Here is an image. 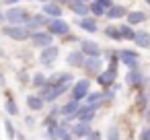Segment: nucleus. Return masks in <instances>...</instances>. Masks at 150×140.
<instances>
[{
	"label": "nucleus",
	"mask_w": 150,
	"mask_h": 140,
	"mask_svg": "<svg viewBox=\"0 0 150 140\" xmlns=\"http://www.w3.org/2000/svg\"><path fill=\"white\" fill-rule=\"evenodd\" d=\"M45 85H47V76H45L43 72H35V74L31 76V87L41 89V87H45Z\"/></svg>",
	"instance_id": "obj_29"
},
{
	"label": "nucleus",
	"mask_w": 150,
	"mask_h": 140,
	"mask_svg": "<svg viewBox=\"0 0 150 140\" xmlns=\"http://www.w3.org/2000/svg\"><path fill=\"white\" fill-rule=\"evenodd\" d=\"M50 17L45 15V13H35L31 19H29V23L25 25L29 31H39V29H47V25H50Z\"/></svg>",
	"instance_id": "obj_10"
},
{
	"label": "nucleus",
	"mask_w": 150,
	"mask_h": 140,
	"mask_svg": "<svg viewBox=\"0 0 150 140\" xmlns=\"http://www.w3.org/2000/svg\"><path fill=\"white\" fill-rule=\"evenodd\" d=\"M115 101V89H105L103 91V105H109Z\"/></svg>",
	"instance_id": "obj_32"
},
{
	"label": "nucleus",
	"mask_w": 150,
	"mask_h": 140,
	"mask_svg": "<svg viewBox=\"0 0 150 140\" xmlns=\"http://www.w3.org/2000/svg\"><path fill=\"white\" fill-rule=\"evenodd\" d=\"M80 105H82V103H80V101H74V99L66 101V103L62 105V117H74Z\"/></svg>",
	"instance_id": "obj_20"
},
{
	"label": "nucleus",
	"mask_w": 150,
	"mask_h": 140,
	"mask_svg": "<svg viewBox=\"0 0 150 140\" xmlns=\"http://www.w3.org/2000/svg\"><path fill=\"white\" fill-rule=\"evenodd\" d=\"M84 140H103V136H101V132H99V130H93Z\"/></svg>",
	"instance_id": "obj_36"
},
{
	"label": "nucleus",
	"mask_w": 150,
	"mask_h": 140,
	"mask_svg": "<svg viewBox=\"0 0 150 140\" xmlns=\"http://www.w3.org/2000/svg\"><path fill=\"white\" fill-rule=\"evenodd\" d=\"M31 33L33 31H29L25 25H2V35H6L8 39H13V41H19V43H23V41H29L31 39Z\"/></svg>",
	"instance_id": "obj_1"
},
{
	"label": "nucleus",
	"mask_w": 150,
	"mask_h": 140,
	"mask_svg": "<svg viewBox=\"0 0 150 140\" xmlns=\"http://www.w3.org/2000/svg\"><path fill=\"white\" fill-rule=\"evenodd\" d=\"M117 54H119V62L123 66H127L129 70L140 68V54L138 52H134V50H117Z\"/></svg>",
	"instance_id": "obj_5"
},
{
	"label": "nucleus",
	"mask_w": 150,
	"mask_h": 140,
	"mask_svg": "<svg viewBox=\"0 0 150 140\" xmlns=\"http://www.w3.org/2000/svg\"><path fill=\"white\" fill-rule=\"evenodd\" d=\"M4 132H6V138H11V140L17 138V130H15V126H13L11 119H4Z\"/></svg>",
	"instance_id": "obj_31"
},
{
	"label": "nucleus",
	"mask_w": 150,
	"mask_h": 140,
	"mask_svg": "<svg viewBox=\"0 0 150 140\" xmlns=\"http://www.w3.org/2000/svg\"><path fill=\"white\" fill-rule=\"evenodd\" d=\"M91 132H93V126H91L88 122H74V124H72V134H74V138H86Z\"/></svg>",
	"instance_id": "obj_18"
},
{
	"label": "nucleus",
	"mask_w": 150,
	"mask_h": 140,
	"mask_svg": "<svg viewBox=\"0 0 150 140\" xmlns=\"http://www.w3.org/2000/svg\"><path fill=\"white\" fill-rule=\"evenodd\" d=\"M27 107H29L31 111H41V109L45 107V99H43L41 95H29V97H27Z\"/></svg>",
	"instance_id": "obj_21"
},
{
	"label": "nucleus",
	"mask_w": 150,
	"mask_h": 140,
	"mask_svg": "<svg viewBox=\"0 0 150 140\" xmlns=\"http://www.w3.org/2000/svg\"><path fill=\"white\" fill-rule=\"evenodd\" d=\"M84 101H86L88 105H93V107H97V109H99V107L103 105V91H97V93H95V91H91V93H88V97H86Z\"/></svg>",
	"instance_id": "obj_26"
},
{
	"label": "nucleus",
	"mask_w": 150,
	"mask_h": 140,
	"mask_svg": "<svg viewBox=\"0 0 150 140\" xmlns=\"http://www.w3.org/2000/svg\"><path fill=\"white\" fill-rule=\"evenodd\" d=\"M82 70H84L88 76H95V78H97V76L105 70V64H103V60H101V58H86V60H84Z\"/></svg>",
	"instance_id": "obj_11"
},
{
	"label": "nucleus",
	"mask_w": 150,
	"mask_h": 140,
	"mask_svg": "<svg viewBox=\"0 0 150 140\" xmlns=\"http://www.w3.org/2000/svg\"><path fill=\"white\" fill-rule=\"evenodd\" d=\"M119 31H121V37L125 39V41H134L136 39V29H134V25H129V23H123V25H119Z\"/></svg>",
	"instance_id": "obj_25"
},
{
	"label": "nucleus",
	"mask_w": 150,
	"mask_h": 140,
	"mask_svg": "<svg viewBox=\"0 0 150 140\" xmlns=\"http://www.w3.org/2000/svg\"><path fill=\"white\" fill-rule=\"evenodd\" d=\"M107 140H121V132H119L117 126H111L107 130Z\"/></svg>",
	"instance_id": "obj_33"
},
{
	"label": "nucleus",
	"mask_w": 150,
	"mask_h": 140,
	"mask_svg": "<svg viewBox=\"0 0 150 140\" xmlns=\"http://www.w3.org/2000/svg\"><path fill=\"white\" fill-rule=\"evenodd\" d=\"M127 13H129V11H127V9H125L123 4H117V2H115V4H113L111 9H107V19H111V21H117V19H125V17H127Z\"/></svg>",
	"instance_id": "obj_19"
},
{
	"label": "nucleus",
	"mask_w": 150,
	"mask_h": 140,
	"mask_svg": "<svg viewBox=\"0 0 150 140\" xmlns=\"http://www.w3.org/2000/svg\"><path fill=\"white\" fill-rule=\"evenodd\" d=\"M31 17L33 15L27 9H23V6H11L6 11V23L8 25H27Z\"/></svg>",
	"instance_id": "obj_2"
},
{
	"label": "nucleus",
	"mask_w": 150,
	"mask_h": 140,
	"mask_svg": "<svg viewBox=\"0 0 150 140\" xmlns=\"http://www.w3.org/2000/svg\"><path fill=\"white\" fill-rule=\"evenodd\" d=\"M95 115H97V107H93V105H88V103H82V105L78 107L74 119H76V122H88V124H93Z\"/></svg>",
	"instance_id": "obj_12"
},
{
	"label": "nucleus",
	"mask_w": 150,
	"mask_h": 140,
	"mask_svg": "<svg viewBox=\"0 0 150 140\" xmlns=\"http://www.w3.org/2000/svg\"><path fill=\"white\" fill-rule=\"evenodd\" d=\"M47 80H50L52 85H70V82H74V74L68 72V70H58V72L50 74Z\"/></svg>",
	"instance_id": "obj_15"
},
{
	"label": "nucleus",
	"mask_w": 150,
	"mask_h": 140,
	"mask_svg": "<svg viewBox=\"0 0 150 140\" xmlns=\"http://www.w3.org/2000/svg\"><path fill=\"white\" fill-rule=\"evenodd\" d=\"M97 2H99V4H103L105 9H111V6L115 4V0H97Z\"/></svg>",
	"instance_id": "obj_37"
},
{
	"label": "nucleus",
	"mask_w": 150,
	"mask_h": 140,
	"mask_svg": "<svg viewBox=\"0 0 150 140\" xmlns=\"http://www.w3.org/2000/svg\"><path fill=\"white\" fill-rule=\"evenodd\" d=\"M144 119L150 124V105H148V107H146V111H144Z\"/></svg>",
	"instance_id": "obj_39"
},
{
	"label": "nucleus",
	"mask_w": 150,
	"mask_h": 140,
	"mask_svg": "<svg viewBox=\"0 0 150 140\" xmlns=\"http://www.w3.org/2000/svg\"><path fill=\"white\" fill-rule=\"evenodd\" d=\"M146 19H148V17H146L144 11H129L127 17H125V21H127L129 25H134V27H136V25H142Z\"/></svg>",
	"instance_id": "obj_22"
},
{
	"label": "nucleus",
	"mask_w": 150,
	"mask_h": 140,
	"mask_svg": "<svg viewBox=\"0 0 150 140\" xmlns=\"http://www.w3.org/2000/svg\"><path fill=\"white\" fill-rule=\"evenodd\" d=\"M84 60H86V56H84L80 50H74V52H70V54L66 56V64H68L70 68H82V66H84Z\"/></svg>",
	"instance_id": "obj_17"
},
{
	"label": "nucleus",
	"mask_w": 150,
	"mask_h": 140,
	"mask_svg": "<svg viewBox=\"0 0 150 140\" xmlns=\"http://www.w3.org/2000/svg\"><path fill=\"white\" fill-rule=\"evenodd\" d=\"M60 58V48L58 45H47V48H43L41 52H39V62L43 64V66H52L56 60Z\"/></svg>",
	"instance_id": "obj_8"
},
{
	"label": "nucleus",
	"mask_w": 150,
	"mask_h": 140,
	"mask_svg": "<svg viewBox=\"0 0 150 140\" xmlns=\"http://www.w3.org/2000/svg\"><path fill=\"white\" fill-rule=\"evenodd\" d=\"M0 23H6V13L0 11Z\"/></svg>",
	"instance_id": "obj_40"
},
{
	"label": "nucleus",
	"mask_w": 150,
	"mask_h": 140,
	"mask_svg": "<svg viewBox=\"0 0 150 140\" xmlns=\"http://www.w3.org/2000/svg\"><path fill=\"white\" fill-rule=\"evenodd\" d=\"M125 85H127L129 89H144V85H146V76H144V72H142L140 68H136V70H127Z\"/></svg>",
	"instance_id": "obj_9"
},
{
	"label": "nucleus",
	"mask_w": 150,
	"mask_h": 140,
	"mask_svg": "<svg viewBox=\"0 0 150 140\" xmlns=\"http://www.w3.org/2000/svg\"><path fill=\"white\" fill-rule=\"evenodd\" d=\"M76 25L80 27V31H86V33H97L99 31V23H97V17L88 15V17H80L76 21Z\"/></svg>",
	"instance_id": "obj_14"
},
{
	"label": "nucleus",
	"mask_w": 150,
	"mask_h": 140,
	"mask_svg": "<svg viewBox=\"0 0 150 140\" xmlns=\"http://www.w3.org/2000/svg\"><path fill=\"white\" fill-rule=\"evenodd\" d=\"M144 2H146V4H148V6H150V0H144Z\"/></svg>",
	"instance_id": "obj_41"
},
{
	"label": "nucleus",
	"mask_w": 150,
	"mask_h": 140,
	"mask_svg": "<svg viewBox=\"0 0 150 140\" xmlns=\"http://www.w3.org/2000/svg\"><path fill=\"white\" fill-rule=\"evenodd\" d=\"M138 140H150V128H142L138 134Z\"/></svg>",
	"instance_id": "obj_35"
},
{
	"label": "nucleus",
	"mask_w": 150,
	"mask_h": 140,
	"mask_svg": "<svg viewBox=\"0 0 150 140\" xmlns=\"http://www.w3.org/2000/svg\"><path fill=\"white\" fill-rule=\"evenodd\" d=\"M47 31L54 35V37H66V35H70V25H68V21H64V19H52L50 21V25H47Z\"/></svg>",
	"instance_id": "obj_6"
},
{
	"label": "nucleus",
	"mask_w": 150,
	"mask_h": 140,
	"mask_svg": "<svg viewBox=\"0 0 150 140\" xmlns=\"http://www.w3.org/2000/svg\"><path fill=\"white\" fill-rule=\"evenodd\" d=\"M58 140H74V134H72V126H64V124H58Z\"/></svg>",
	"instance_id": "obj_27"
},
{
	"label": "nucleus",
	"mask_w": 150,
	"mask_h": 140,
	"mask_svg": "<svg viewBox=\"0 0 150 140\" xmlns=\"http://www.w3.org/2000/svg\"><path fill=\"white\" fill-rule=\"evenodd\" d=\"M68 9L80 19V17H88L91 15V2H82V0H74L68 4Z\"/></svg>",
	"instance_id": "obj_16"
},
{
	"label": "nucleus",
	"mask_w": 150,
	"mask_h": 140,
	"mask_svg": "<svg viewBox=\"0 0 150 140\" xmlns=\"http://www.w3.org/2000/svg\"><path fill=\"white\" fill-rule=\"evenodd\" d=\"M134 43H136L140 50H148V48H150V33H148V31H138Z\"/></svg>",
	"instance_id": "obj_23"
},
{
	"label": "nucleus",
	"mask_w": 150,
	"mask_h": 140,
	"mask_svg": "<svg viewBox=\"0 0 150 140\" xmlns=\"http://www.w3.org/2000/svg\"><path fill=\"white\" fill-rule=\"evenodd\" d=\"M41 13H45L50 19H62L64 9H62L60 2H54V0H50V2H43V4H41Z\"/></svg>",
	"instance_id": "obj_13"
},
{
	"label": "nucleus",
	"mask_w": 150,
	"mask_h": 140,
	"mask_svg": "<svg viewBox=\"0 0 150 140\" xmlns=\"http://www.w3.org/2000/svg\"><path fill=\"white\" fill-rule=\"evenodd\" d=\"M148 105H150V103H148V93H140V95H138V107H140L142 111H146Z\"/></svg>",
	"instance_id": "obj_34"
},
{
	"label": "nucleus",
	"mask_w": 150,
	"mask_h": 140,
	"mask_svg": "<svg viewBox=\"0 0 150 140\" xmlns=\"http://www.w3.org/2000/svg\"><path fill=\"white\" fill-rule=\"evenodd\" d=\"M17 2H21V0H2V4L6 6H17Z\"/></svg>",
	"instance_id": "obj_38"
},
{
	"label": "nucleus",
	"mask_w": 150,
	"mask_h": 140,
	"mask_svg": "<svg viewBox=\"0 0 150 140\" xmlns=\"http://www.w3.org/2000/svg\"><path fill=\"white\" fill-rule=\"evenodd\" d=\"M91 93V78H80V80H74L72 89H70V99L74 101H84Z\"/></svg>",
	"instance_id": "obj_3"
},
{
	"label": "nucleus",
	"mask_w": 150,
	"mask_h": 140,
	"mask_svg": "<svg viewBox=\"0 0 150 140\" xmlns=\"http://www.w3.org/2000/svg\"><path fill=\"white\" fill-rule=\"evenodd\" d=\"M78 50H80L86 58H101V54H103L101 45H99L97 41H93V39H82V41L78 43Z\"/></svg>",
	"instance_id": "obj_7"
},
{
	"label": "nucleus",
	"mask_w": 150,
	"mask_h": 140,
	"mask_svg": "<svg viewBox=\"0 0 150 140\" xmlns=\"http://www.w3.org/2000/svg\"><path fill=\"white\" fill-rule=\"evenodd\" d=\"M54 2H64V0H54Z\"/></svg>",
	"instance_id": "obj_42"
},
{
	"label": "nucleus",
	"mask_w": 150,
	"mask_h": 140,
	"mask_svg": "<svg viewBox=\"0 0 150 140\" xmlns=\"http://www.w3.org/2000/svg\"><path fill=\"white\" fill-rule=\"evenodd\" d=\"M31 45L33 48H39V50H43V48H47V45H52L54 43V35L47 31V29H39V31H33L31 33Z\"/></svg>",
	"instance_id": "obj_4"
},
{
	"label": "nucleus",
	"mask_w": 150,
	"mask_h": 140,
	"mask_svg": "<svg viewBox=\"0 0 150 140\" xmlns=\"http://www.w3.org/2000/svg\"><path fill=\"white\" fill-rule=\"evenodd\" d=\"M4 109H6V113H8V115H13V117H15V115H19V105H17L13 99H6Z\"/></svg>",
	"instance_id": "obj_30"
},
{
	"label": "nucleus",
	"mask_w": 150,
	"mask_h": 140,
	"mask_svg": "<svg viewBox=\"0 0 150 140\" xmlns=\"http://www.w3.org/2000/svg\"><path fill=\"white\" fill-rule=\"evenodd\" d=\"M91 15H93V17H97V19L107 17V9H105L103 4H99L97 0H93V2H91Z\"/></svg>",
	"instance_id": "obj_28"
},
{
	"label": "nucleus",
	"mask_w": 150,
	"mask_h": 140,
	"mask_svg": "<svg viewBox=\"0 0 150 140\" xmlns=\"http://www.w3.org/2000/svg\"><path fill=\"white\" fill-rule=\"evenodd\" d=\"M103 33H105L107 39H113V41H121V39H123V37H121V31H119L117 25H107V27L103 29Z\"/></svg>",
	"instance_id": "obj_24"
}]
</instances>
